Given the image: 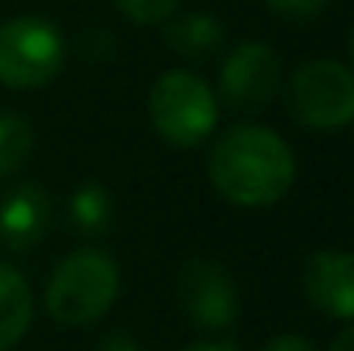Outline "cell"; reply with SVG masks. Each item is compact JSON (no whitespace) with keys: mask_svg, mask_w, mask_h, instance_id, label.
<instances>
[{"mask_svg":"<svg viewBox=\"0 0 354 351\" xmlns=\"http://www.w3.org/2000/svg\"><path fill=\"white\" fill-rule=\"evenodd\" d=\"M207 176L217 193L237 207H268L289 193L296 179V159L272 127L237 124L217 138Z\"/></svg>","mask_w":354,"mask_h":351,"instance_id":"cell-1","label":"cell"},{"mask_svg":"<svg viewBox=\"0 0 354 351\" xmlns=\"http://www.w3.org/2000/svg\"><path fill=\"white\" fill-rule=\"evenodd\" d=\"M118 293V262L100 248H80L55 265L45 286V310L62 327H86L114 307Z\"/></svg>","mask_w":354,"mask_h":351,"instance_id":"cell-2","label":"cell"},{"mask_svg":"<svg viewBox=\"0 0 354 351\" xmlns=\"http://www.w3.org/2000/svg\"><path fill=\"white\" fill-rule=\"evenodd\" d=\"M148 117L169 145L193 148L217 127V97L200 76L169 69L148 93Z\"/></svg>","mask_w":354,"mask_h":351,"instance_id":"cell-3","label":"cell"},{"mask_svg":"<svg viewBox=\"0 0 354 351\" xmlns=\"http://www.w3.org/2000/svg\"><path fill=\"white\" fill-rule=\"evenodd\" d=\"M66 42L45 17H10L0 24V83L10 90H35L59 76Z\"/></svg>","mask_w":354,"mask_h":351,"instance_id":"cell-4","label":"cell"},{"mask_svg":"<svg viewBox=\"0 0 354 351\" xmlns=\"http://www.w3.org/2000/svg\"><path fill=\"white\" fill-rule=\"evenodd\" d=\"M289 114L306 127H344L354 117V73L334 59L303 62L289 83Z\"/></svg>","mask_w":354,"mask_h":351,"instance_id":"cell-5","label":"cell"},{"mask_svg":"<svg viewBox=\"0 0 354 351\" xmlns=\"http://www.w3.org/2000/svg\"><path fill=\"white\" fill-rule=\"evenodd\" d=\"M176 296L183 314L203 331H224L237 317V286L231 272L210 258L183 262L176 276Z\"/></svg>","mask_w":354,"mask_h":351,"instance_id":"cell-6","label":"cell"},{"mask_svg":"<svg viewBox=\"0 0 354 351\" xmlns=\"http://www.w3.org/2000/svg\"><path fill=\"white\" fill-rule=\"evenodd\" d=\"M282 83L279 55L265 42H244L221 66V97L234 111H258L265 107Z\"/></svg>","mask_w":354,"mask_h":351,"instance_id":"cell-7","label":"cell"},{"mask_svg":"<svg viewBox=\"0 0 354 351\" xmlns=\"http://www.w3.org/2000/svg\"><path fill=\"white\" fill-rule=\"evenodd\" d=\"M303 289L320 314L354 321V255L341 248L313 251L303 265Z\"/></svg>","mask_w":354,"mask_h":351,"instance_id":"cell-8","label":"cell"},{"mask_svg":"<svg viewBox=\"0 0 354 351\" xmlns=\"http://www.w3.org/2000/svg\"><path fill=\"white\" fill-rule=\"evenodd\" d=\"M52 224L48 193L38 183H17L0 197V244L10 251H31Z\"/></svg>","mask_w":354,"mask_h":351,"instance_id":"cell-9","label":"cell"},{"mask_svg":"<svg viewBox=\"0 0 354 351\" xmlns=\"http://www.w3.org/2000/svg\"><path fill=\"white\" fill-rule=\"evenodd\" d=\"M165 42L176 55H186L193 62H203L224 48V24L214 14L189 10L183 17H169L165 24Z\"/></svg>","mask_w":354,"mask_h":351,"instance_id":"cell-10","label":"cell"},{"mask_svg":"<svg viewBox=\"0 0 354 351\" xmlns=\"http://www.w3.org/2000/svg\"><path fill=\"white\" fill-rule=\"evenodd\" d=\"M31 324V289L24 276L0 262V351H10Z\"/></svg>","mask_w":354,"mask_h":351,"instance_id":"cell-11","label":"cell"},{"mask_svg":"<svg viewBox=\"0 0 354 351\" xmlns=\"http://www.w3.org/2000/svg\"><path fill=\"white\" fill-rule=\"evenodd\" d=\"M114 221V200L107 193V186L100 183H83L73 197H69V228H76L86 237L107 234Z\"/></svg>","mask_w":354,"mask_h":351,"instance_id":"cell-12","label":"cell"},{"mask_svg":"<svg viewBox=\"0 0 354 351\" xmlns=\"http://www.w3.org/2000/svg\"><path fill=\"white\" fill-rule=\"evenodd\" d=\"M31 145H35V131L24 117L0 114V179L28 162Z\"/></svg>","mask_w":354,"mask_h":351,"instance_id":"cell-13","label":"cell"},{"mask_svg":"<svg viewBox=\"0 0 354 351\" xmlns=\"http://www.w3.org/2000/svg\"><path fill=\"white\" fill-rule=\"evenodd\" d=\"M179 3L183 0H114V7L134 24H162L179 10Z\"/></svg>","mask_w":354,"mask_h":351,"instance_id":"cell-14","label":"cell"},{"mask_svg":"<svg viewBox=\"0 0 354 351\" xmlns=\"http://www.w3.org/2000/svg\"><path fill=\"white\" fill-rule=\"evenodd\" d=\"M282 17H313L327 7V0H265Z\"/></svg>","mask_w":354,"mask_h":351,"instance_id":"cell-15","label":"cell"},{"mask_svg":"<svg viewBox=\"0 0 354 351\" xmlns=\"http://www.w3.org/2000/svg\"><path fill=\"white\" fill-rule=\"evenodd\" d=\"M261 351H317V348H313L303 334H279V338H272Z\"/></svg>","mask_w":354,"mask_h":351,"instance_id":"cell-16","label":"cell"},{"mask_svg":"<svg viewBox=\"0 0 354 351\" xmlns=\"http://www.w3.org/2000/svg\"><path fill=\"white\" fill-rule=\"evenodd\" d=\"M93 351H141V348H138V341L131 334H120L118 331V334H107Z\"/></svg>","mask_w":354,"mask_h":351,"instance_id":"cell-17","label":"cell"},{"mask_svg":"<svg viewBox=\"0 0 354 351\" xmlns=\"http://www.w3.org/2000/svg\"><path fill=\"white\" fill-rule=\"evenodd\" d=\"M183 351H237V348L231 341H196V345H189Z\"/></svg>","mask_w":354,"mask_h":351,"instance_id":"cell-18","label":"cell"},{"mask_svg":"<svg viewBox=\"0 0 354 351\" xmlns=\"http://www.w3.org/2000/svg\"><path fill=\"white\" fill-rule=\"evenodd\" d=\"M330 351H354V327H348V331H341V334L334 338V345H330Z\"/></svg>","mask_w":354,"mask_h":351,"instance_id":"cell-19","label":"cell"},{"mask_svg":"<svg viewBox=\"0 0 354 351\" xmlns=\"http://www.w3.org/2000/svg\"><path fill=\"white\" fill-rule=\"evenodd\" d=\"M348 52H351V62H354V28H351V38H348Z\"/></svg>","mask_w":354,"mask_h":351,"instance_id":"cell-20","label":"cell"},{"mask_svg":"<svg viewBox=\"0 0 354 351\" xmlns=\"http://www.w3.org/2000/svg\"><path fill=\"white\" fill-rule=\"evenodd\" d=\"M351 120H354V117H351Z\"/></svg>","mask_w":354,"mask_h":351,"instance_id":"cell-21","label":"cell"}]
</instances>
